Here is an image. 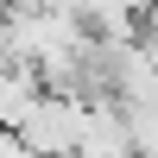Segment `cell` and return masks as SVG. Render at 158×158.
Segmentation results:
<instances>
[{
  "label": "cell",
  "mask_w": 158,
  "mask_h": 158,
  "mask_svg": "<svg viewBox=\"0 0 158 158\" xmlns=\"http://www.w3.org/2000/svg\"><path fill=\"white\" fill-rule=\"evenodd\" d=\"M76 120H82V101H76V95L38 89V95L25 101V114L13 120V133H19L38 158H70V146H76Z\"/></svg>",
  "instance_id": "obj_1"
},
{
  "label": "cell",
  "mask_w": 158,
  "mask_h": 158,
  "mask_svg": "<svg viewBox=\"0 0 158 158\" xmlns=\"http://www.w3.org/2000/svg\"><path fill=\"white\" fill-rule=\"evenodd\" d=\"M76 0H6V13H63Z\"/></svg>",
  "instance_id": "obj_2"
},
{
  "label": "cell",
  "mask_w": 158,
  "mask_h": 158,
  "mask_svg": "<svg viewBox=\"0 0 158 158\" xmlns=\"http://www.w3.org/2000/svg\"><path fill=\"white\" fill-rule=\"evenodd\" d=\"M0 158H38V152L25 146V139L13 133V127H0Z\"/></svg>",
  "instance_id": "obj_3"
},
{
  "label": "cell",
  "mask_w": 158,
  "mask_h": 158,
  "mask_svg": "<svg viewBox=\"0 0 158 158\" xmlns=\"http://www.w3.org/2000/svg\"><path fill=\"white\" fill-rule=\"evenodd\" d=\"M0 19H6V0H0Z\"/></svg>",
  "instance_id": "obj_4"
}]
</instances>
